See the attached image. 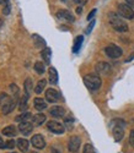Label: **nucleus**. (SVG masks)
<instances>
[{
	"instance_id": "1",
	"label": "nucleus",
	"mask_w": 134,
	"mask_h": 153,
	"mask_svg": "<svg viewBox=\"0 0 134 153\" xmlns=\"http://www.w3.org/2000/svg\"><path fill=\"white\" fill-rule=\"evenodd\" d=\"M108 21H110V25L112 26V28L116 30L117 32H127L128 31V25L126 23L123 17H120L116 12H110Z\"/></svg>"
},
{
	"instance_id": "2",
	"label": "nucleus",
	"mask_w": 134,
	"mask_h": 153,
	"mask_svg": "<svg viewBox=\"0 0 134 153\" xmlns=\"http://www.w3.org/2000/svg\"><path fill=\"white\" fill-rule=\"evenodd\" d=\"M0 108H2V111L5 115L11 113L15 108V99L11 98L8 93H2L0 94Z\"/></svg>"
},
{
	"instance_id": "3",
	"label": "nucleus",
	"mask_w": 134,
	"mask_h": 153,
	"mask_svg": "<svg viewBox=\"0 0 134 153\" xmlns=\"http://www.w3.org/2000/svg\"><path fill=\"white\" fill-rule=\"evenodd\" d=\"M84 83L85 86L91 91H96L101 87L102 85V80L99 75L96 74H87L84 76Z\"/></svg>"
},
{
	"instance_id": "4",
	"label": "nucleus",
	"mask_w": 134,
	"mask_h": 153,
	"mask_svg": "<svg viewBox=\"0 0 134 153\" xmlns=\"http://www.w3.org/2000/svg\"><path fill=\"white\" fill-rule=\"evenodd\" d=\"M118 15L127 20L134 19V10L128 4H118Z\"/></svg>"
},
{
	"instance_id": "5",
	"label": "nucleus",
	"mask_w": 134,
	"mask_h": 153,
	"mask_svg": "<svg viewBox=\"0 0 134 153\" xmlns=\"http://www.w3.org/2000/svg\"><path fill=\"white\" fill-rule=\"evenodd\" d=\"M105 53H106L107 56L111 58V59H117L119 56H122L123 50L116 44H110V45H107L105 48Z\"/></svg>"
},
{
	"instance_id": "6",
	"label": "nucleus",
	"mask_w": 134,
	"mask_h": 153,
	"mask_svg": "<svg viewBox=\"0 0 134 153\" xmlns=\"http://www.w3.org/2000/svg\"><path fill=\"white\" fill-rule=\"evenodd\" d=\"M47 127H48V130H50L53 134H57V135H62V134H64V131H65L64 124H60V123L54 121V120L48 121Z\"/></svg>"
},
{
	"instance_id": "7",
	"label": "nucleus",
	"mask_w": 134,
	"mask_h": 153,
	"mask_svg": "<svg viewBox=\"0 0 134 153\" xmlns=\"http://www.w3.org/2000/svg\"><path fill=\"white\" fill-rule=\"evenodd\" d=\"M80 146H81V140H80V137L78 136H72L69 138V142H68V149L70 153H76L80 148Z\"/></svg>"
},
{
	"instance_id": "8",
	"label": "nucleus",
	"mask_w": 134,
	"mask_h": 153,
	"mask_svg": "<svg viewBox=\"0 0 134 153\" xmlns=\"http://www.w3.org/2000/svg\"><path fill=\"white\" fill-rule=\"evenodd\" d=\"M95 70L99 75H105L107 76L110 72H111V65L108 62H106V61H100L96 64V66H95Z\"/></svg>"
},
{
	"instance_id": "9",
	"label": "nucleus",
	"mask_w": 134,
	"mask_h": 153,
	"mask_svg": "<svg viewBox=\"0 0 134 153\" xmlns=\"http://www.w3.org/2000/svg\"><path fill=\"white\" fill-rule=\"evenodd\" d=\"M59 98H60V94L54 88H48L46 91V100L49 102V103H57Z\"/></svg>"
},
{
	"instance_id": "10",
	"label": "nucleus",
	"mask_w": 134,
	"mask_h": 153,
	"mask_svg": "<svg viewBox=\"0 0 134 153\" xmlns=\"http://www.w3.org/2000/svg\"><path fill=\"white\" fill-rule=\"evenodd\" d=\"M31 143H32V146H33L35 148H37V149H42V148L46 147V141H44L43 136H41V135H35V136L31 138Z\"/></svg>"
},
{
	"instance_id": "11",
	"label": "nucleus",
	"mask_w": 134,
	"mask_h": 153,
	"mask_svg": "<svg viewBox=\"0 0 134 153\" xmlns=\"http://www.w3.org/2000/svg\"><path fill=\"white\" fill-rule=\"evenodd\" d=\"M57 17L62 21H66V22H74V16L69 10H59L57 12Z\"/></svg>"
},
{
	"instance_id": "12",
	"label": "nucleus",
	"mask_w": 134,
	"mask_h": 153,
	"mask_svg": "<svg viewBox=\"0 0 134 153\" xmlns=\"http://www.w3.org/2000/svg\"><path fill=\"white\" fill-rule=\"evenodd\" d=\"M112 126H113V138L116 142H119L124 136V129H123L124 126L120 125H112Z\"/></svg>"
},
{
	"instance_id": "13",
	"label": "nucleus",
	"mask_w": 134,
	"mask_h": 153,
	"mask_svg": "<svg viewBox=\"0 0 134 153\" xmlns=\"http://www.w3.org/2000/svg\"><path fill=\"white\" fill-rule=\"evenodd\" d=\"M19 130L22 135L29 136V135H31V132L33 130V124H31V123H20L19 124Z\"/></svg>"
},
{
	"instance_id": "14",
	"label": "nucleus",
	"mask_w": 134,
	"mask_h": 153,
	"mask_svg": "<svg viewBox=\"0 0 134 153\" xmlns=\"http://www.w3.org/2000/svg\"><path fill=\"white\" fill-rule=\"evenodd\" d=\"M49 114L53 117V118H63L65 115V109L60 105H54V107H52L50 110H49Z\"/></svg>"
},
{
	"instance_id": "15",
	"label": "nucleus",
	"mask_w": 134,
	"mask_h": 153,
	"mask_svg": "<svg viewBox=\"0 0 134 153\" xmlns=\"http://www.w3.org/2000/svg\"><path fill=\"white\" fill-rule=\"evenodd\" d=\"M32 39H33V43H35V47L38 48V49H44L47 48L46 47V41L43 39V38L41 36H38V34H32Z\"/></svg>"
},
{
	"instance_id": "16",
	"label": "nucleus",
	"mask_w": 134,
	"mask_h": 153,
	"mask_svg": "<svg viewBox=\"0 0 134 153\" xmlns=\"http://www.w3.org/2000/svg\"><path fill=\"white\" fill-rule=\"evenodd\" d=\"M33 105H35V108H36L38 111H42V110H44V109L47 108V102H46L43 98L37 97V98L33 99Z\"/></svg>"
},
{
	"instance_id": "17",
	"label": "nucleus",
	"mask_w": 134,
	"mask_h": 153,
	"mask_svg": "<svg viewBox=\"0 0 134 153\" xmlns=\"http://www.w3.org/2000/svg\"><path fill=\"white\" fill-rule=\"evenodd\" d=\"M32 118H33V115H32L31 113L25 111V113L20 114L19 117H16V121H19V123H31L32 121Z\"/></svg>"
},
{
	"instance_id": "18",
	"label": "nucleus",
	"mask_w": 134,
	"mask_h": 153,
	"mask_svg": "<svg viewBox=\"0 0 134 153\" xmlns=\"http://www.w3.org/2000/svg\"><path fill=\"white\" fill-rule=\"evenodd\" d=\"M48 75H49V82H50V85H57L58 83V71L54 68H49Z\"/></svg>"
},
{
	"instance_id": "19",
	"label": "nucleus",
	"mask_w": 134,
	"mask_h": 153,
	"mask_svg": "<svg viewBox=\"0 0 134 153\" xmlns=\"http://www.w3.org/2000/svg\"><path fill=\"white\" fill-rule=\"evenodd\" d=\"M2 134L5 135V136H9V137H14V136L17 135V130H16V127H15V126L10 125V126L4 127L3 131H2Z\"/></svg>"
},
{
	"instance_id": "20",
	"label": "nucleus",
	"mask_w": 134,
	"mask_h": 153,
	"mask_svg": "<svg viewBox=\"0 0 134 153\" xmlns=\"http://www.w3.org/2000/svg\"><path fill=\"white\" fill-rule=\"evenodd\" d=\"M46 121V115L42 113H39V114H35L33 118H32V124L35 126H39V125H42L43 123Z\"/></svg>"
},
{
	"instance_id": "21",
	"label": "nucleus",
	"mask_w": 134,
	"mask_h": 153,
	"mask_svg": "<svg viewBox=\"0 0 134 153\" xmlns=\"http://www.w3.org/2000/svg\"><path fill=\"white\" fill-rule=\"evenodd\" d=\"M23 90H25V94L30 97L32 90H33V83H32V80L29 77V79H26L25 82H23Z\"/></svg>"
},
{
	"instance_id": "22",
	"label": "nucleus",
	"mask_w": 134,
	"mask_h": 153,
	"mask_svg": "<svg viewBox=\"0 0 134 153\" xmlns=\"http://www.w3.org/2000/svg\"><path fill=\"white\" fill-rule=\"evenodd\" d=\"M41 56L44 61L46 65H48V64H50V56H52V50L49 48H44L42 49V52H41Z\"/></svg>"
},
{
	"instance_id": "23",
	"label": "nucleus",
	"mask_w": 134,
	"mask_h": 153,
	"mask_svg": "<svg viewBox=\"0 0 134 153\" xmlns=\"http://www.w3.org/2000/svg\"><path fill=\"white\" fill-rule=\"evenodd\" d=\"M16 143H17V147H19V149H20L21 152H27V151H29V145H30V142H29L26 138H19Z\"/></svg>"
},
{
	"instance_id": "24",
	"label": "nucleus",
	"mask_w": 134,
	"mask_h": 153,
	"mask_svg": "<svg viewBox=\"0 0 134 153\" xmlns=\"http://www.w3.org/2000/svg\"><path fill=\"white\" fill-rule=\"evenodd\" d=\"M83 42H84V37L83 36H78L74 41V45H73V53H78L80 48L83 45Z\"/></svg>"
},
{
	"instance_id": "25",
	"label": "nucleus",
	"mask_w": 134,
	"mask_h": 153,
	"mask_svg": "<svg viewBox=\"0 0 134 153\" xmlns=\"http://www.w3.org/2000/svg\"><path fill=\"white\" fill-rule=\"evenodd\" d=\"M27 99H29V97L26 96V94L21 97V99H20V102H19V109H20V111H25V110H27V108H29Z\"/></svg>"
},
{
	"instance_id": "26",
	"label": "nucleus",
	"mask_w": 134,
	"mask_h": 153,
	"mask_svg": "<svg viewBox=\"0 0 134 153\" xmlns=\"http://www.w3.org/2000/svg\"><path fill=\"white\" fill-rule=\"evenodd\" d=\"M46 85H47V81H46L44 79L39 80V81H38V83H37V85H36V87H35V92H36L37 94H41V93L43 92V90H44Z\"/></svg>"
},
{
	"instance_id": "27",
	"label": "nucleus",
	"mask_w": 134,
	"mask_h": 153,
	"mask_svg": "<svg viewBox=\"0 0 134 153\" xmlns=\"http://www.w3.org/2000/svg\"><path fill=\"white\" fill-rule=\"evenodd\" d=\"M35 70H36L37 74L42 75V74L46 71V64H44V62H41V61H37V62L35 64Z\"/></svg>"
},
{
	"instance_id": "28",
	"label": "nucleus",
	"mask_w": 134,
	"mask_h": 153,
	"mask_svg": "<svg viewBox=\"0 0 134 153\" xmlns=\"http://www.w3.org/2000/svg\"><path fill=\"white\" fill-rule=\"evenodd\" d=\"M16 146V142L15 141H12V140H9V141H6V142H4V145L3 146H0L3 149H12Z\"/></svg>"
},
{
	"instance_id": "29",
	"label": "nucleus",
	"mask_w": 134,
	"mask_h": 153,
	"mask_svg": "<svg viewBox=\"0 0 134 153\" xmlns=\"http://www.w3.org/2000/svg\"><path fill=\"white\" fill-rule=\"evenodd\" d=\"M64 126H65L68 130H72L73 126H74V119H73V118H66V119L64 120Z\"/></svg>"
},
{
	"instance_id": "30",
	"label": "nucleus",
	"mask_w": 134,
	"mask_h": 153,
	"mask_svg": "<svg viewBox=\"0 0 134 153\" xmlns=\"http://www.w3.org/2000/svg\"><path fill=\"white\" fill-rule=\"evenodd\" d=\"M83 153H96V149L93 148V146H92L91 143H86V145L84 146Z\"/></svg>"
},
{
	"instance_id": "31",
	"label": "nucleus",
	"mask_w": 134,
	"mask_h": 153,
	"mask_svg": "<svg viewBox=\"0 0 134 153\" xmlns=\"http://www.w3.org/2000/svg\"><path fill=\"white\" fill-rule=\"evenodd\" d=\"M10 90L14 92V97H15V99H16V98H17V94H19V88H17L14 83H12V85H10Z\"/></svg>"
},
{
	"instance_id": "32",
	"label": "nucleus",
	"mask_w": 134,
	"mask_h": 153,
	"mask_svg": "<svg viewBox=\"0 0 134 153\" xmlns=\"http://www.w3.org/2000/svg\"><path fill=\"white\" fill-rule=\"evenodd\" d=\"M129 143L132 147H134V130L130 131V135H129Z\"/></svg>"
},
{
	"instance_id": "33",
	"label": "nucleus",
	"mask_w": 134,
	"mask_h": 153,
	"mask_svg": "<svg viewBox=\"0 0 134 153\" xmlns=\"http://www.w3.org/2000/svg\"><path fill=\"white\" fill-rule=\"evenodd\" d=\"M10 11H11V5L9 4V5L4 6V10H3V14H4V15H9V14H10Z\"/></svg>"
},
{
	"instance_id": "34",
	"label": "nucleus",
	"mask_w": 134,
	"mask_h": 153,
	"mask_svg": "<svg viewBox=\"0 0 134 153\" xmlns=\"http://www.w3.org/2000/svg\"><path fill=\"white\" fill-rule=\"evenodd\" d=\"M95 14H96V9H93L90 14H89V16H87V20L90 21V20H92L93 19V16H95Z\"/></svg>"
},
{
	"instance_id": "35",
	"label": "nucleus",
	"mask_w": 134,
	"mask_h": 153,
	"mask_svg": "<svg viewBox=\"0 0 134 153\" xmlns=\"http://www.w3.org/2000/svg\"><path fill=\"white\" fill-rule=\"evenodd\" d=\"M93 26H95V21L92 20V22L89 25V27H87V30H86V33H90V32H91V30L93 28Z\"/></svg>"
},
{
	"instance_id": "36",
	"label": "nucleus",
	"mask_w": 134,
	"mask_h": 153,
	"mask_svg": "<svg viewBox=\"0 0 134 153\" xmlns=\"http://www.w3.org/2000/svg\"><path fill=\"white\" fill-rule=\"evenodd\" d=\"M10 4V0H0V5L2 6H6Z\"/></svg>"
},
{
	"instance_id": "37",
	"label": "nucleus",
	"mask_w": 134,
	"mask_h": 153,
	"mask_svg": "<svg viewBox=\"0 0 134 153\" xmlns=\"http://www.w3.org/2000/svg\"><path fill=\"white\" fill-rule=\"evenodd\" d=\"M126 4H128L132 9H134V0H126Z\"/></svg>"
},
{
	"instance_id": "38",
	"label": "nucleus",
	"mask_w": 134,
	"mask_h": 153,
	"mask_svg": "<svg viewBox=\"0 0 134 153\" xmlns=\"http://www.w3.org/2000/svg\"><path fill=\"white\" fill-rule=\"evenodd\" d=\"M87 1H89V0H76V3H79L80 5H85Z\"/></svg>"
},
{
	"instance_id": "39",
	"label": "nucleus",
	"mask_w": 134,
	"mask_h": 153,
	"mask_svg": "<svg viewBox=\"0 0 134 153\" xmlns=\"http://www.w3.org/2000/svg\"><path fill=\"white\" fill-rule=\"evenodd\" d=\"M62 1H64V3H66V4H74L76 0H62Z\"/></svg>"
},
{
	"instance_id": "40",
	"label": "nucleus",
	"mask_w": 134,
	"mask_h": 153,
	"mask_svg": "<svg viewBox=\"0 0 134 153\" xmlns=\"http://www.w3.org/2000/svg\"><path fill=\"white\" fill-rule=\"evenodd\" d=\"M81 12H83V6H79L76 9V14H81Z\"/></svg>"
},
{
	"instance_id": "41",
	"label": "nucleus",
	"mask_w": 134,
	"mask_h": 153,
	"mask_svg": "<svg viewBox=\"0 0 134 153\" xmlns=\"http://www.w3.org/2000/svg\"><path fill=\"white\" fill-rule=\"evenodd\" d=\"M4 145V141H3V137H2V135H0V146H3Z\"/></svg>"
},
{
	"instance_id": "42",
	"label": "nucleus",
	"mask_w": 134,
	"mask_h": 153,
	"mask_svg": "<svg viewBox=\"0 0 134 153\" xmlns=\"http://www.w3.org/2000/svg\"><path fill=\"white\" fill-rule=\"evenodd\" d=\"M2 26H3V20L0 19V28H2Z\"/></svg>"
},
{
	"instance_id": "43",
	"label": "nucleus",
	"mask_w": 134,
	"mask_h": 153,
	"mask_svg": "<svg viewBox=\"0 0 134 153\" xmlns=\"http://www.w3.org/2000/svg\"><path fill=\"white\" fill-rule=\"evenodd\" d=\"M31 153H36V152H31Z\"/></svg>"
}]
</instances>
